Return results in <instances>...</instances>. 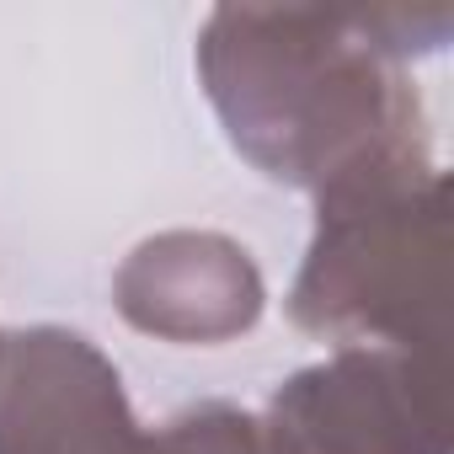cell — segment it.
I'll return each mask as SVG.
<instances>
[{
	"label": "cell",
	"instance_id": "3957f363",
	"mask_svg": "<svg viewBox=\"0 0 454 454\" xmlns=\"http://www.w3.org/2000/svg\"><path fill=\"white\" fill-rule=\"evenodd\" d=\"M273 454H449V369L401 348H337L268 401Z\"/></svg>",
	"mask_w": 454,
	"mask_h": 454
},
{
	"label": "cell",
	"instance_id": "8992f818",
	"mask_svg": "<svg viewBox=\"0 0 454 454\" xmlns=\"http://www.w3.org/2000/svg\"><path fill=\"white\" fill-rule=\"evenodd\" d=\"M139 454H273L268 422L231 401H203L166 427L145 433Z\"/></svg>",
	"mask_w": 454,
	"mask_h": 454
},
{
	"label": "cell",
	"instance_id": "7a4b0ae2",
	"mask_svg": "<svg viewBox=\"0 0 454 454\" xmlns=\"http://www.w3.org/2000/svg\"><path fill=\"white\" fill-rule=\"evenodd\" d=\"M289 321L342 348L443 358L449 198L433 155H401L316 198V236L289 289Z\"/></svg>",
	"mask_w": 454,
	"mask_h": 454
},
{
	"label": "cell",
	"instance_id": "277c9868",
	"mask_svg": "<svg viewBox=\"0 0 454 454\" xmlns=\"http://www.w3.org/2000/svg\"><path fill=\"white\" fill-rule=\"evenodd\" d=\"M113 358L70 326L0 332V454H139Z\"/></svg>",
	"mask_w": 454,
	"mask_h": 454
},
{
	"label": "cell",
	"instance_id": "5b68a950",
	"mask_svg": "<svg viewBox=\"0 0 454 454\" xmlns=\"http://www.w3.org/2000/svg\"><path fill=\"white\" fill-rule=\"evenodd\" d=\"M118 316L160 342H231L262 321L268 284L252 252L219 231H160L113 273Z\"/></svg>",
	"mask_w": 454,
	"mask_h": 454
},
{
	"label": "cell",
	"instance_id": "6da1fadb",
	"mask_svg": "<svg viewBox=\"0 0 454 454\" xmlns=\"http://www.w3.org/2000/svg\"><path fill=\"white\" fill-rule=\"evenodd\" d=\"M449 38V12L214 6L198 33L208 107L268 182L326 192L401 155H433L406 81L411 54Z\"/></svg>",
	"mask_w": 454,
	"mask_h": 454
}]
</instances>
